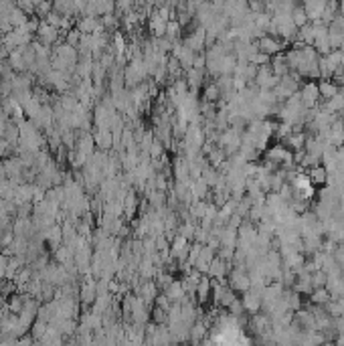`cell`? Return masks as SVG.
I'll list each match as a JSON object with an SVG mask.
<instances>
[{
    "instance_id": "6da1fadb",
    "label": "cell",
    "mask_w": 344,
    "mask_h": 346,
    "mask_svg": "<svg viewBox=\"0 0 344 346\" xmlns=\"http://www.w3.org/2000/svg\"><path fill=\"white\" fill-rule=\"evenodd\" d=\"M259 49H261V53H265V55H273V53H277V51L282 49V45L277 43L273 37H261V39H259Z\"/></svg>"
},
{
    "instance_id": "277c9868",
    "label": "cell",
    "mask_w": 344,
    "mask_h": 346,
    "mask_svg": "<svg viewBox=\"0 0 344 346\" xmlns=\"http://www.w3.org/2000/svg\"><path fill=\"white\" fill-rule=\"evenodd\" d=\"M310 178H312L314 182H324V180H326V170L320 168V166H314V168L310 170Z\"/></svg>"
},
{
    "instance_id": "3957f363",
    "label": "cell",
    "mask_w": 344,
    "mask_h": 346,
    "mask_svg": "<svg viewBox=\"0 0 344 346\" xmlns=\"http://www.w3.org/2000/svg\"><path fill=\"white\" fill-rule=\"evenodd\" d=\"M318 91H320L324 97H328V99H330V97H334V95L338 93V87L334 85V83H328V81H324L322 85L318 87Z\"/></svg>"
},
{
    "instance_id": "7a4b0ae2",
    "label": "cell",
    "mask_w": 344,
    "mask_h": 346,
    "mask_svg": "<svg viewBox=\"0 0 344 346\" xmlns=\"http://www.w3.org/2000/svg\"><path fill=\"white\" fill-rule=\"evenodd\" d=\"M290 16H292V20H294L296 27H302V25H306V23L310 20L308 14H306V10H304L302 6H294L292 12H290Z\"/></svg>"
}]
</instances>
